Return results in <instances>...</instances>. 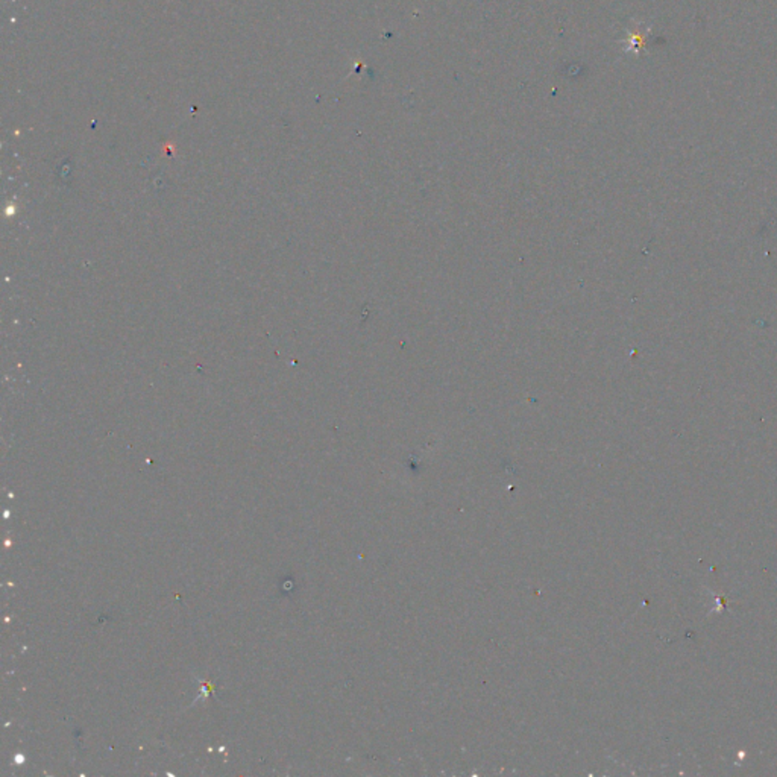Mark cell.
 <instances>
[{"mask_svg": "<svg viewBox=\"0 0 777 777\" xmlns=\"http://www.w3.org/2000/svg\"><path fill=\"white\" fill-rule=\"evenodd\" d=\"M651 26H645L644 23H639L635 26V29L628 33V46L627 51L630 52H641L645 48V40L650 36Z\"/></svg>", "mask_w": 777, "mask_h": 777, "instance_id": "1", "label": "cell"}]
</instances>
